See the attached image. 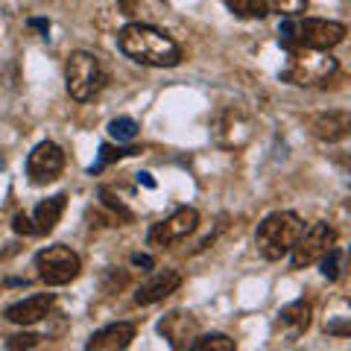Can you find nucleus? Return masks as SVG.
<instances>
[{
  "mask_svg": "<svg viewBox=\"0 0 351 351\" xmlns=\"http://www.w3.org/2000/svg\"><path fill=\"white\" fill-rule=\"evenodd\" d=\"M182 287V276L176 269H164V272H156V276H149L141 287L135 290V304L147 307V304H156L161 299H167L170 293H176Z\"/></svg>",
  "mask_w": 351,
  "mask_h": 351,
  "instance_id": "nucleus-12",
  "label": "nucleus"
},
{
  "mask_svg": "<svg viewBox=\"0 0 351 351\" xmlns=\"http://www.w3.org/2000/svg\"><path fill=\"white\" fill-rule=\"evenodd\" d=\"M120 3H123V12L132 15V12H135V6H138V0H120Z\"/></svg>",
  "mask_w": 351,
  "mask_h": 351,
  "instance_id": "nucleus-29",
  "label": "nucleus"
},
{
  "mask_svg": "<svg viewBox=\"0 0 351 351\" xmlns=\"http://www.w3.org/2000/svg\"><path fill=\"white\" fill-rule=\"evenodd\" d=\"M319 263H322V276L328 278V281H337L339 278V269H343V252H339L337 246H331L325 252V255L319 258Z\"/></svg>",
  "mask_w": 351,
  "mask_h": 351,
  "instance_id": "nucleus-22",
  "label": "nucleus"
},
{
  "mask_svg": "<svg viewBox=\"0 0 351 351\" xmlns=\"http://www.w3.org/2000/svg\"><path fill=\"white\" fill-rule=\"evenodd\" d=\"M191 348L193 351H234L237 343L232 337H226V334H205L199 339H193Z\"/></svg>",
  "mask_w": 351,
  "mask_h": 351,
  "instance_id": "nucleus-19",
  "label": "nucleus"
},
{
  "mask_svg": "<svg viewBox=\"0 0 351 351\" xmlns=\"http://www.w3.org/2000/svg\"><path fill=\"white\" fill-rule=\"evenodd\" d=\"M38 343H41V337H36V334H18V337L6 339V348H36Z\"/></svg>",
  "mask_w": 351,
  "mask_h": 351,
  "instance_id": "nucleus-25",
  "label": "nucleus"
},
{
  "mask_svg": "<svg viewBox=\"0 0 351 351\" xmlns=\"http://www.w3.org/2000/svg\"><path fill=\"white\" fill-rule=\"evenodd\" d=\"M311 129L313 135L319 141H328V144H334V141H343L348 132H351V114L346 108H339V112H325V114H316L311 120Z\"/></svg>",
  "mask_w": 351,
  "mask_h": 351,
  "instance_id": "nucleus-14",
  "label": "nucleus"
},
{
  "mask_svg": "<svg viewBox=\"0 0 351 351\" xmlns=\"http://www.w3.org/2000/svg\"><path fill=\"white\" fill-rule=\"evenodd\" d=\"M12 228H15L18 234H36V226H32V219H29L27 214H15Z\"/></svg>",
  "mask_w": 351,
  "mask_h": 351,
  "instance_id": "nucleus-26",
  "label": "nucleus"
},
{
  "mask_svg": "<svg viewBox=\"0 0 351 351\" xmlns=\"http://www.w3.org/2000/svg\"><path fill=\"white\" fill-rule=\"evenodd\" d=\"M29 27H36V29H41V32H44V36H47V29H50V24H47V21H36V18H32V21H29Z\"/></svg>",
  "mask_w": 351,
  "mask_h": 351,
  "instance_id": "nucleus-28",
  "label": "nucleus"
},
{
  "mask_svg": "<svg viewBox=\"0 0 351 351\" xmlns=\"http://www.w3.org/2000/svg\"><path fill=\"white\" fill-rule=\"evenodd\" d=\"M228 6V12H234L237 18H252V21H261L269 15V6L267 0H223Z\"/></svg>",
  "mask_w": 351,
  "mask_h": 351,
  "instance_id": "nucleus-18",
  "label": "nucleus"
},
{
  "mask_svg": "<svg viewBox=\"0 0 351 351\" xmlns=\"http://www.w3.org/2000/svg\"><path fill=\"white\" fill-rule=\"evenodd\" d=\"M117 47L132 62L149 68H176L182 62V47L176 38L149 24H126L117 32Z\"/></svg>",
  "mask_w": 351,
  "mask_h": 351,
  "instance_id": "nucleus-1",
  "label": "nucleus"
},
{
  "mask_svg": "<svg viewBox=\"0 0 351 351\" xmlns=\"http://www.w3.org/2000/svg\"><path fill=\"white\" fill-rule=\"evenodd\" d=\"M281 325H287L290 331L299 337L307 331V325H311V304L307 302H293L287 307H281Z\"/></svg>",
  "mask_w": 351,
  "mask_h": 351,
  "instance_id": "nucleus-17",
  "label": "nucleus"
},
{
  "mask_svg": "<svg viewBox=\"0 0 351 351\" xmlns=\"http://www.w3.org/2000/svg\"><path fill=\"white\" fill-rule=\"evenodd\" d=\"M331 246H337L334 226L313 223L307 232H302V237L295 240V246L290 252V255H293V269H302V267H311V263H319V258Z\"/></svg>",
  "mask_w": 351,
  "mask_h": 351,
  "instance_id": "nucleus-9",
  "label": "nucleus"
},
{
  "mask_svg": "<svg viewBox=\"0 0 351 351\" xmlns=\"http://www.w3.org/2000/svg\"><path fill=\"white\" fill-rule=\"evenodd\" d=\"M158 331L170 339L173 348H182L184 339H193L196 325H193V319H188L184 313H170V316H164V319L158 322Z\"/></svg>",
  "mask_w": 351,
  "mask_h": 351,
  "instance_id": "nucleus-16",
  "label": "nucleus"
},
{
  "mask_svg": "<svg viewBox=\"0 0 351 351\" xmlns=\"http://www.w3.org/2000/svg\"><path fill=\"white\" fill-rule=\"evenodd\" d=\"M64 205H68V196H64V193H56V196H50V199L38 202L36 214H32V226H36V234H47V232H53V228H56V223H59L62 214H64Z\"/></svg>",
  "mask_w": 351,
  "mask_h": 351,
  "instance_id": "nucleus-15",
  "label": "nucleus"
},
{
  "mask_svg": "<svg viewBox=\"0 0 351 351\" xmlns=\"http://www.w3.org/2000/svg\"><path fill=\"white\" fill-rule=\"evenodd\" d=\"M53 304H56V295L53 293H36V295H27V299L9 304L3 316L15 325H36L53 311Z\"/></svg>",
  "mask_w": 351,
  "mask_h": 351,
  "instance_id": "nucleus-11",
  "label": "nucleus"
},
{
  "mask_svg": "<svg viewBox=\"0 0 351 351\" xmlns=\"http://www.w3.org/2000/svg\"><path fill=\"white\" fill-rule=\"evenodd\" d=\"M141 149H135V147H112V144H103L100 147V158H97V164H91V176L94 173H100L106 164H112V161H120V158H129V156H138Z\"/></svg>",
  "mask_w": 351,
  "mask_h": 351,
  "instance_id": "nucleus-20",
  "label": "nucleus"
},
{
  "mask_svg": "<svg viewBox=\"0 0 351 351\" xmlns=\"http://www.w3.org/2000/svg\"><path fill=\"white\" fill-rule=\"evenodd\" d=\"M64 170V149L56 141H41L27 158V176L32 184H50L56 182Z\"/></svg>",
  "mask_w": 351,
  "mask_h": 351,
  "instance_id": "nucleus-10",
  "label": "nucleus"
},
{
  "mask_svg": "<svg viewBox=\"0 0 351 351\" xmlns=\"http://www.w3.org/2000/svg\"><path fill=\"white\" fill-rule=\"evenodd\" d=\"M138 182H144V184H147V188H156V182H152V179H149V173H138Z\"/></svg>",
  "mask_w": 351,
  "mask_h": 351,
  "instance_id": "nucleus-30",
  "label": "nucleus"
},
{
  "mask_svg": "<svg viewBox=\"0 0 351 351\" xmlns=\"http://www.w3.org/2000/svg\"><path fill=\"white\" fill-rule=\"evenodd\" d=\"M132 339H135V325L132 322H112V325L100 328L97 334H91L85 348L88 351H120V348H129Z\"/></svg>",
  "mask_w": 351,
  "mask_h": 351,
  "instance_id": "nucleus-13",
  "label": "nucleus"
},
{
  "mask_svg": "<svg viewBox=\"0 0 351 351\" xmlns=\"http://www.w3.org/2000/svg\"><path fill=\"white\" fill-rule=\"evenodd\" d=\"M337 73V59L325 56L322 50L299 47L290 53V64L284 71V80L293 85H322Z\"/></svg>",
  "mask_w": 351,
  "mask_h": 351,
  "instance_id": "nucleus-5",
  "label": "nucleus"
},
{
  "mask_svg": "<svg viewBox=\"0 0 351 351\" xmlns=\"http://www.w3.org/2000/svg\"><path fill=\"white\" fill-rule=\"evenodd\" d=\"M196 226H199V214H196V208H176V211L161 219V223H156L149 228L147 234V243L152 249H167L173 243H179V240H184L188 234L196 232Z\"/></svg>",
  "mask_w": 351,
  "mask_h": 351,
  "instance_id": "nucleus-8",
  "label": "nucleus"
},
{
  "mask_svg": "<svg viewBox=\"0 0 351 351\" xmlns=\"http://www.w3.org/2000/svg\"><path fill=\"white\" fill-rule=\"evenodd\" d=\"M132 263L141 269H152V258L149 255H132Z\"/></svg>",
  "mask_w": 351,
  "mask_h": 351,
  "instance_id": "nucleus-27",
  "label": "nucleus"
},
{
  "mask_svg": "<svg viewBox=\"0 0 351 351\" xmlns=\"http://www.w3.org/2000/svg\"><path fill=\"white\" fill-rule=\"evenodd\" d=\"M281 36L295 38L299 47L331 50L346 41V24H339V21H322V18H304L299 24H284Z\"/></svg>",
  "mask_w": 351,
  "mask_h": 351,
  "instance_id": "nucleus-4",
  "label": "nucleus"
},
{
  "mask_svg": "<svg viewBox=\"0 0 351 351\" xmlns=\"http://www.w3.org/2000/svg\"><path fill=\"white\" fill-rule=\"evenodd\" d=\"M64 85H68V94L76 103L94 100L106 85V68H103L100 56H94V53H88V50L71 53L68 64H64Z\"/></svg>",
  "mask_w": 351,
  "mask_h": 351,
  "instance_id": "nucleus-3",
  "label": "nucleus"
},
{
  "mask_svg": "<svg viewBox=\"0 0 351 351\" xmlns=\"http://www.w3.org/2000/svg\"><path fill=\"white\" fill-rule=\"evenodd\" d=\"M302 232H304V223H302L299 214H293V211H276V214H269L258 226L255 246H258L263 261H281V258H287L290 252H293L295 240L302 237Z\"/></svg>",
  "mask_w": 351,
  "mask_h": 351,
  "instance_id": "nucleus-2",
  "label": "nucleus"
},
{
  "mask_svg": "<svg viewBox=\"0 0 351 351\" xmlns=\"http://www.w3.org/2000/svg\"><path fill=\"white\" fill-rule=\"evenodd\" d=\"M255 135V120L246 108L228 106L214 117V138L226 149H243Z\"/></svg>",
  "mask_w": 351,
  "mask_h": 351,
  "instance_id": "nucleus-7",
  "label": "nucleus"
},
{
  "mask_svg": "<svg viewBox=\"0 0 351 351\" xmlns=\"http://www.w3.org/2000/svg\"><path fill=\"white\" fill-rule=\"evenodd\" d=\"M108 135H112L117 144L135 141V135H138V123H135L132 117H114L112 123H108Z\"/></svg>",
  "mask_w": 351,
  "mask_h": 351,
  "instance_id": "nucleus-21",
  "label": "nucleus"
},
{
  "mask_svg": "<svg viewBox=\"0 0 351 351\" xmlns=\"http://www.w3.org/2000/svg\"><path fill=\"white\" fill-rule=\"evenodd\" d=\"M100 196H103V202L108 205V208H112V211L120 217V219H126V223H132V211H126V205L123 202H120V199H114V196H112V191H100Z\"/></svg>",
  "mask_w": 351,
  "mask_h": 351,
  "instance_id": "nucleus-24",
  "label": "nucleus"
},
{
  "mask_svg": "<svg viewBox=\"0 0 351 351\" xmlns=\"http://www.w3.org/2000/svg\"><path fill=\"white\" fill-rule=\"evenodd\" d=\"M36 269H38V278L47 284V287H62V284H71L82 269V261L80 255L71 249V246H47L36 255Z\"/></svg>",
  "mask_w": 351,
  "mask_h": 351,
  "instance_id": "nucleus-6",
  "label": "nucleus"
},
{
  "mask_svg": "<svg viewBox=\"0 0 351 351\" xmlns=\"http://www.w3.org/2000/svg\"><path fill=\"white\" fill-rule=\"evenodd\" d=\"M267 6L272 9V12H281V15H287V18H299V15H304L307 0H269Z\"/></svg>",
  "mask_w": 351,
  "mask_h": 351,
  "instance_id": "nucleus-23",
  "label": "nucleus"
}]
</instances>
